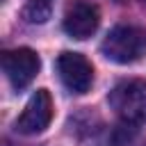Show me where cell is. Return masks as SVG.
Returning <instances> with one entry per match:
<instances>
[{"label": "cell", "mask_w": 146, "mask_h": 146, "mask_svg": "<svg viewBox=\"0 0 146 146\" xmlns=\"http://www.w3.org/2000/svg\"><path fill=\"white\" fill-rule=\"evenodd\" d=\"M52 121V98L48 89H36L27 100L25 110L16 119V132L21 135H36L43 132Z\"/></svg>", "instance_id": "6"}, {"label": "cell", "mask_w": 146, "mask_h": 146, "mask_svg": "<svg viewBox=\"0 0 146 146\" xmlns=\"http://www.w3.org/2000/svg\"><path fill=\"white\" fill-rule=\"evenodd\" d=\"M62 25H64V32L68 36L82 41V39L91 36L98 30V25H100V11L89 0H73L64 9Z\"/></svg>", "instance_id": "5"}, {"label": "cell", "mask_w": 146, "mask_h": 146, "mask_svg": "<svg viewBox=\"0 0 146 146\" xmlns=\"http://www.w3.org/2000/svg\"><path fill=\"white\" fill-rule=\"evenodd\" d=\"M57 73L64 87L73 94H87L94 84V66L80 52H62L57 57Z\"/></svg>", "instance_id": "4"}, {"label": "cell", "mask_w": 146, "mask_h": 146, "mask_svg": "<svg viewBox=\"0 0 146 146\" xmlns=\"http://www.w3.org/2000/svg\"><path fill=\"white\" fill-rule=\"evenodd\" d=\"M110 107L125 125H139L146 121V80H123L110 96Z\"/></svg>", "instance_id": "2"}, {"label": "cell", "mask_w": 146, "mask_h": 146, "mask_svg": "<svg viewBox=\"0 0 146 146\" xmlns=\"http://www.w3.org/2000/svg\"><path fill=\"white\" fill-rule=\"evenodd\" d=\"M23 14L30 23H46L50 16V0H27Z\"/></svg>", "instance_id": "7"}, {"label": "cell", "mask_w": 146, "mask_h": 146, "mask_svg": "<svg viewBox=\"0 0 146 146\" xmlns=\"http://www.w3.org/2000/svg\"><path fill=\"white\" fill-rule=\"evenodd\" d=\"M100 52L114 64H132L146 55V30L137 25H116L103 39Z\"/></svg>", "instance_id": "1"}, {"label": "cell", "mask_w": 146, "mask_h": 146, "mask_svg": "<svg viewBox=\"0 0 146 146\" xmlns=\"http://www.w3.org/2000/svg\"><path fill=\"white\" fill-rule=\"evenodd\" d=\"M144 2H146V0H144Z\"/></svg>", "instance_id": "8"}, {"label": "cell", "mask_w": 146, "mask_h": 146, "mask_svg": "<svg viewBox=\"0 0 146 146\" xmlns=\"http://www.w3.org/2000/svg\"><path fill=\"white\" fill-rule=\"evenodd\" d=\"M41 59L30 48H14L2 52V71L14 89H25L39 73Z\"/></svg>", "instance_id": "3"}]
</instances>
